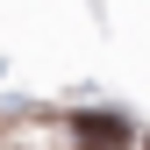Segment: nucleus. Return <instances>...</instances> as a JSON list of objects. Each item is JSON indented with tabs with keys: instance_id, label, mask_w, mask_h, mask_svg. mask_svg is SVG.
Listing matches in <instances>:
<instances>
[{
	"instance_id": "f257e3e1",
	"label": "nucleus",
	"mask_w": 150,
	"mask_h": 150,
	"mask_svg": "<svg viewBox=\"0 0 150 150\" xmlns=\"http://www.w3.org/2000/svg\"><path fill=\"white\" fill-rule=\"evenodd\" d=\"M71 136H79L86 150H122L129 143V122L122 115H71Z\"/></svg>"
}]
</instances>
